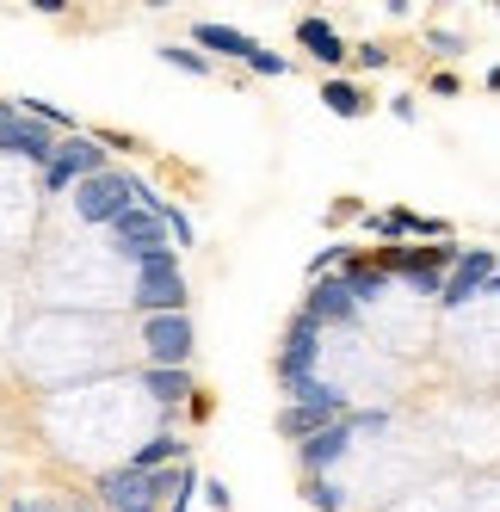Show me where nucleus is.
<instances>
[{
    "mask_svg": "<svg viewBox=\"0 0 500 512\" xmlns=\"http://www.w3.org/2000/svg\"><path fill=\"white\" fill-rule=\"evenodd\" d=\"M371 266L383 272V278H408L420 297H439V284H445V272L457 266V247L451 241H414V247H383V253H371Z\"/></svg>",
    "mask_w": 500,
    "mask_h": 512,
    "instance_id": "nucleus-1",
    "label": "nucleus"
},
{
    "mask_svg": "<svg viewBox=\"0 0 500 512\" xmlns=\"http://www.w3.org/2000/svg\"><path fill=\"white\" fill-rule=\"evenodd\" d=\"M130 309H142V315H186V278H180L173 247H155V253H142V260H136Z\"/></svg>",
    "mask_w": 500,
    "mask_h": 512,
    "instance_id": "nucleus-2",
    "label": "nucleus"
},
{
    "mask_svg": "<svg viewBox=\"0 0 500 512\" xmlns=\"http://www.w3.org/2000/svg\"><path fill=\"white\" fill-rule=\"evenodd\" d=\"M365 432H389V414H383V408H359V414H340L334 426L309 432L303 445H297V463H303V475H328V469L346 457V445H352V438H365Z\"/></svg>",
    "mask_w": 500,
    "mask_h": 512,
    "instance_id": "nucleus-3",
    "label": "nucleus"
},
{
    "mask_svg": "<svg viewBox=\"0 0 500 512\" xmlns=\"http://www.w3.org/2000/svg\"><path fill=\"white\" fill-rule=\"evenodd\" d=\"M284 395H291V408L278 414V432H284V438H297V445H303L309 432L334 426V420L346 414V395H340L334 383H321V377H303V383H291Z\"/></svg>",
    "mask_w": 500,
    "mask_h": 512,
    "instance_id": "nucleus-4",
    "label": "nucleus"
},
{
    "mask_svg": "<svg viewBox=\"0 0 500 512\" xmlns=\"http://www.w3.org/2000/svg\"><path fill=\"white\" fill-rule=\"evenodd\" d=\"M112 167V155L99 149L93 136H62L56 142V155H50V167H44V192H62V186H81V179H93V173H105Z\"/></svg>",
    "mask_w": 500,
    "mask_h": 512,
    "instance_id": "nucleus-5",
    "label": "nucleus"
},
{
    "mask_svg": "<svg viewBox=\"0 0 500 512\" xmlns=\"http://www.w3.org/2000/svg\"><path fill=\"white\" fill-rule=\"evenodd\" d=\"M142 346H149L155 371H186V358L198 346L192 315H149V321H142Z\"/></svg>",
    "mask_w": 500,
    "mask_h": 512,
    "instance_id": "nucleus-6",
    "label": "nucleus"
},
{
    "mask_svg": "<svg viewBox=\"0 0 500 512\" xmlns=\"http://www.w3.org/2000/svg\"><path fill=\"white\" fill-rule=\"evenodd\" d=\"M470 297H494V247L457 253V266H451L445 284H439V303H445V309H463Z\"/></svg>",
    "mask_w": 500,
    "mask_h": 512,
    "instance_id": "nucleus-7",
    "label": "nucleus"
},
{
    "mask_svg": "<svg viewBox=\"0 0 500 512\" xmlns=\"http://www.w3.org/2000/svg\"><path fill=\"white\" fill-rule=\"evenodd\" d=\"M118 210H130V173L105 167V173H93V179L75 186V216L81 223H112Z\"/></svg>",
    "mask_w": 500,
    "mask_h": 512,
    "instance_id": "nucleus-8",
    "label": "nucleus"
},
{
    "mask_svg": "<svg viewBox=\"0 0 500 512\" xmlns=\"http://www.w3.org/2000/svg\"><path fill=\"white\" fill-rule=\"evenodd\" d=\"M315 364H321V327L309 315H291V327H284V352H278V383L291 389V383L315 377Z\"/></svg>",
    "mask_w": 500,
    "mask_h": 512,
    "instance_id": "nucleus-9",
    "label": "nucleus"
},
{
    "mask_svg": "<svg viewBox=\"0 0 500 512\" xmlns=\"http://www.w3.org/2000/svg\"><path fill=\"white\" fill-rule=\"evenodd\" d=\"M105 229H112V247L124 253V260H142V253H155V247H167V235H161V223H155V216L149 210H118L112 216V223H105Z\"/></svg>",
    "mask_w": 500,
    "mask_h": 512,
    "instance_id": "nucleus-10",
    "label": "nucleus"
},
{
    "mask_svg": "<svg viewBox=\"0 0 500 512\" xmlns=\"http://www.w3.org/2000/svg\"><path fill=\"white\" fill-rule=\"evenodd\" d=\"M99 500H105V512H130V506H155V475H142V469H130V463H118V469H105V475H99Z\"/></svg>",
    "mask_w": 500,
    "mask_h": 512,
    "instance_id": "nucleus-11",
    "label": "nucleus"
},
{
    "mask_svg": "<svg viewBox=\"0 0 500 512\" xmlns=\"http://www.w3.org/2000/svg\"><path fill=\"white\" fill-rule=\"evenodd\" d=\"M303 315H309L315 327H352V321H359V303H352V290H346L340 278H315Z\"/></svg>",
    "mask_w": 500,
    "mask_h": 512,
    "instance_id": "nucleus-12",
    "label": "nucleus"
},
{
    "mask_svg": "<svg viewBox=\"0 0 500 512\" xmlns=\"http://www.w3.org/2000/svg\"><path fill=\"white\" fill-rule=\"evenodd\" d=\"M0 155H19V161H38V167H50V155H56V136H50L44 124H31V118H7V124H0Z\"/></svg>",
    "mask_w": 500,
    "mask_h": 512,
    "instance_id": "nucleus-13",
    "label": "nucleus"
},
{
    "mask_svg": "<svg viewBox=\"0 0 500 512\" xmlns=\"http://www.w3.org/2000/svg\"><path fill=\"white\" fill-rule=\"evenodd\" d=\"M192 50L210 62V56H235V62H247L254 56V38H247V31H235V25H192Z\"/></svg>",
    "mask_w": 500,
    "mask_h": 512,
    "instance_id": "nucleus-14",
    "label": "nucleus"
},
{
    "mask_svg": "<svg viewBox=\"0 0 500 512\" xmlns=\"http://www.w3.org/2000/svg\"><path fill=\"white\" fill-rule=\"evenodd\" d=\"M297 44H303V50H309L321 68H340V62H346V44H340V31H334L328 19H315V13H309V19H297Z\"/></svg>",
    "mask_w": 500,
    "mask_h": 512,
    "instance_id": "nucleus-15",
    "label": "nucleus"
},
{
    "mask_svg": "<svg viewBox=\"0 0 500 512\" xmlns=\"http://www.w3.org/2000/svg\"><path fill=\"white\" fill-rule=\"evenodd\" d=\"M142 383H149V395L161 401V414H167V420H173V408H186V401L198 395L192 364H186V371H155V364H149V371H142Z\"/></svg>",
    "mask_w": 500,
    "mask_h": 512,
    "instance_id": "nucleus-16",
    "label": "nucleus"
},
{
    "mask_svg": "<svg viewBox=\"0 0 500 512\" xmlns=\"http://www.w3.org/2000/svg\"><path fill=\"white\" fill-rule=\"evenodd\" d=\"M124 463H130V469H142V475H155V469H180V463H186V445H180L173 432H155L149 445H142L136 457H124Z\"/></svg>",
    "mask_w": 500,
    "mask_h": 512,
    "instance_id": "nucleus-17",
    "label": "nucleus"
},
{
    "mask_svg": "<svg viewBox=\"0 0 500 512\" xmlns=\"http://www.w3.org/2000/svg\"><path fill=\"white\" fill-rule=\"evenodd\" d=\"M321 99H328L340 118H365V93L352 87V81H340V75H328V81H321Z\"/></svg>",
    "mask_w": 500,
    "mask_h": 512,
    "instance_id": "nucleus-18",
    "label": "nucleus"
},
{
    "mask_svg": "<svg viewBox=\"0 0 500 512\" xmlns=\"http://www.w3.org/2000/svg\"><path fill=\"white\" fill-rule=\"evenodd\" d=\"M303 500H309L315 512H340V506H346V494H340L334 475H309V482H303Z\"/></svg>",
    "mask_w": 500,
    "mask_h": 512,
    "instance_id": "nucleus-19",
    "label": "nucleus"
},
{
    "mask_svg": "<svg viewBox=\"0 0 500 512\" xmlns=\"http://www.w3.org/2000/svg\"><path fill=\"white\" fill-rule=\"evenodd\" d=\"M161 62H173L180 75H210V68H217V62H204L192 44H167V50H161Z\"/></svg>",
    "mask_w": 500,
    "mask_h": 512,
    "instance_id": "nucleus-20",
    "label": "nucleus"
},
{
    "mask_svg": "<svg viewBox=\"0 0 500 512\" xmlns=\"http://www.w3.org/2000/svg\"><path fill=\"white\" fill-rule=\"evenodd\" d=\"M247 68H254V75H272V81H278V75H284V68H291V62H284L278 50H266V44H254V56H247Z\"/></svg>",
    "mask_w": 500,
    "mask_h": 512,
    "instance_id": "nucleus-21",
    "label": "nucleus"
},
{
    "mask_svg": "<svg viewBox=\"0 0 500 512\" xmlns=\"http://www.w3.org/2000/svg\"><path fill=\"white\" fill-rule=\"evenodd\" d=\"M204 500L217 506V512H229L235 506V494H229V482H204Z\"/></svg>",
    "mask_w": 500,
    "mask_h": 512,
    "instance_id": "nucleus-22",
    "label": "nucleus"
},
{
    "mask_svg": "<svg viewBox=\"0 0 500 512\" xmlns=\"http://www.w3.org/2000/svg\"><path fill=\"white\" fill-rule=\"evenodd\" d=\"M359 62H365V68H389V50H383V44H359Z\"/></svg>",
    "mask_w": 500,
    "mask_h": 512,
    "instance_id": "nucleus-23",
    "label": "nucleus"
},
{
    "mask_svg": "<svg viewBox=\"0 0 500 512\" xmlns=\"http://www.w3.org/2000/svg\"><path fill=\"white\" fill-rule=\"evenodd\" d=\"M13 512H56V506H38V500H19Z\"/></svg>",
    "mask_w": 500,
    "mask_h": 512,
    "instance_id": "nucleus-24",
    "label": "nucleus"
},
{
    "mask_svg": "<svg viewBox=\"0 0 500 512\" xmlns=\"http://www.w3.org/2000/svg\"><path fill=\"white\" fill-rule=\"evenodd\" d=\"M7 118H13V105H0V124H7Z\"/></svg>",
    "mask_w": 500,
    "mask_h": 512,
    "instance_id": "nucleus-25",
    "label": "nucleus"
},
{
    "mask_svg": "<svg viewBox=\"0 0 500 512\" xmlns=\"http://www.w3.org/2000/svg\"><path fill=\"white\" fill-rule=\"evenodd\" d=\"M130 512H155V506H130Z\"/></svg>",
    "mask_w": 500,
    "mask_h": 512,
    "instance_id": "nucleus-26",
    "label": "nucleus"
}]
</instances>
